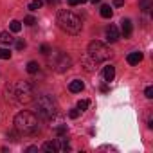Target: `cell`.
Wrapping results in <instances>:
<instances>
[{
  "instance_id": "6da1fadb",
  "label": "cell",
  "mask_w": 153,
  "mask_h": 153,
  "mask_svg": "<svg viewBox=\"0 0 153 153\" xmlns=\"http://www.w3.org/2000/svg\"><path fill=\"white\" fill-rule=\"evenodd\" d=\"M15 130L20 135H34L40 131V121L33 112H20L15 117Z\"/></svg>"
},
{
  "instance_id": "7a4b0ae2",
  "label": "cell",
  "mask_w": 153,
  "mask_h": 153,
  "mask_svg": "<svg viewBox=\"0 0 153 153\" xmlns=\"http://www.w3.org/2000/svg\"><path fill=\"white\" fill-rule=\"evenodd\" d=\"M56 22H58V27L61 31H65L67 34H79L81 29H83V24H81L79 16L74 15L72 11H59Z\"/></svg>"
},
{
  "instance_id": "3957f363",
  "label": "cell",
  "mask_w": 153,
  "mask_h": 153,
  "mask_svg": "<svg viewBox=\"0 0 153 153\" xmlns=\"http://www.w3.org/2000/svg\"><path fill=\"white\" fill-rule=\"evenodd\" d=\"M11 99L20 103V105H29L33 99H34V90H33V85L27 83V81H20L16 85H13V90H11Z\"/></svg>"
},
{
  "instance_id": "277c9868",
  "label": "cell",
  "mask_w": 153,
  "mask_h": 153,
  "mask_svg": "<svg viewBox=\"0 0 153 153\" xmlns=\"http://www.w3.org/2000/svg\"><path fill=\"white\" fill-rule=\"evenodd\" d=\"M36 112L43 119H52L58 114V103L52 96H42L36 101Z\"/></svg>"
},
{
  "instance_id": "5b68a950",
  "label": "cell",
  "mask_w": 153,
  "mask_h": 153,
  "mask_svg": "<svg viewBox=\"0 0 153 153\" xmlns=\"http://www.w3.org/2000/svg\"><path fill=\"white\" fill-rule=\"evenodd\" d=\"M88 56L92 58L94 63H101L112 58V51L103 43V42H90L88 43Z\"/></svg>"
},
{
  "instance_id": "8992f818",
  "label": "cell",
  "mask_w": 153,
  "mask_h": 153,
  "mask_svg": "<svg viewBox=\"0 0 153 153\" xmlns=\"http://www.w3.org/2000/svg\"><path fill=\"white\" fill-rule=\"evenodd\" d=\"M49 63H51V67H54L56 72H65V70H68L70 65H72L70 58H68L65 52H54L52 56H49Z\"/></svg>"
},
{
  "instance_id": "52a82bcc",
  "label": "cell",
  "mask_w": 153,
  "mask_h": 153,
  "mask_svg": "<svg viewBox=\"0 0 153 153\" xmlns=\"http://www.w3.org/2000/svg\"><path fill=\"white\" fill-rule=\"evenodd\" d=\"M119 38H121V33H119V29H117L115 25H110V27L106 29V40H108L110 43H115Z\"/></svg>"
},
{
  "instance_id": "ba28073f",
  "label": "cell",
  "mask_w": 153,
  "mask_h": 153,
  "mask_svg": "<svg viewBox=\"0 0 153 153\" xmlns=\"http://www.w3.org/2000/svg\"><path fill=\"white\" fill-rule=\"evenodd\" d=\"M121 34H123L124 38H130V36H131V22H130L128 18L121 20Z\"/></svg>"
},
{
  "instance_id": "9c48e42d",
  "label": "cell",
  "mask_w": 153,
  "mask_h": 153,
  "mask_svg": "<svg viewBox=\"0 0 153 153\" xmlns=\"http://www.w3.org/2000/svg\"><path fill=\"white\" fill-rule=\"evenodd\" d=\"M142 58H144V54L139 52V51H135V52H130V54H128L126 61H128L130 65H139V63L142 61Z\"/></svg>"
},
{
  "instance_id": "30bf717a",
  "label": "cell",
  "mask_w": 153,
  "mask_h": 153,
  "mask_svg": "<svg viewBox=\"0 0 153 153\" xmlns=\"http://www.w3.org/2000/svg\"><path fill=\"white\" fill-rule=\"evenodd\" d=\"M83 88H85V85H83V81H79V79H74V81H70V85H68V90L74 92V94L81 92Z\"/></svg>"
},
{
  "instance_id": "8fae6325",
  "label": "cell",
  "mask_w": 153,
  "mask_h": 153,
  "mask_svg": "<svg viewBox=\"0 0 153 153\" xmlns=\"http://www.w3.org/2000/svg\"><path fill=\"white\" fill-rule=\"evenodd\" d=\"M103 76H105V81H114V78H115V68L112 65H106L105 70H103Z\"/></svg>"
},
{
  "instance_id": "7c38bea8",
  "label": "cell",
  "mask_w": 153,
  "mask_h": 153,
  "mask_svg": "<svg viewBox=\"0 0 153 153\" xmlns=\"http://www.w3.org/2000/svg\"><path fill=\"white\" fill-rule=\"evenodd\" d=\"M0 43H4V45H9V43H13V38H11V34L9 33H0Z\"/></svg>"
},
{
  "instance_id": "4fadbf2b",
  "label": "cell",
  "mask_w": 153,
  "mask_h": 153,
  "mask_svg": "<svg viewBox=\"0 0 153 153\" xmlns=\"http://www.w3.org/2000/svg\"><path fill=\"white\" fill-rule=\"evenodd\" d=\"M99 13H101V16H103V18H112V7H110V6H106V4H105V6H101V11H99Z\"/></svg>"
},
{
  "instance_id": "5bb4252c",
  "label": "cell",
  "mask_w": 153,
  "mask_h": 153,
  "mask_svg": "<svg viewBox=\"0 0 153 153\" xmlns=\"http://www.w3.org/2000/svg\"><path fill=\"white\" fill-rule=\"evenodd\" d=\"M25 68H27V72H29V74H36V72L40 70V65H38L36 61H29Z\"/></svg>"
},
{
  "instance_id": "9a60e30c",
  "label": "cell",
  "mask_w": 153,
  "mask_h": 153,
  "mask_svg": "<svg viewBox=\"0 0 153 153\" xmlns=\"http://www.w3.org/2000/svg\"><path fill=\"white\" fill-rule=\"evenodd\" d=\"M9 27H11L13 33H20V31H22V24H20L18 20H13V22L9 24Z\"/></svg>"
},
{
  "instance_id": "2e32d148",
  "label": "cell",
  "mask_w": 153,
  "mask_h": 153,
  "mask_svg": "<svg viewBox=\"0 0 153 153\" xmlns=\"http://www.w3.org/2000/svg\"><path fill=\"white\" fill-rule=\"evenodd\" d=\"M88 106H90V101H88V99H81V101L78 103V110H79V112H85Z\"/></svg>"
},
{
  "instance_id": "e0dca14e",
  "label": "cell",
  "mask_w": 153,
  "mask_h": 153,
  "mask_svg": "<svg viewBox=\"0 0 153 153\" xmlns=\"http://www.w3.org/2000/svg\"><path fill=\"white\" fill-rule=\"evenodd\" d=\"M42 6H43V2H42V0H33V2L29 4V9H31V11H38Z\"/></svg>"
},
{
  "instance_id": "ac0fdd59",
  "label": "cell",
  "mask_w": 153,
  "mask_h": 153,
  "mask_svg": "<svg viewBox=\"0 0 153 153\" xmlns=\"http://www.w3.org/2000/svg\"><path fill=\"white\" fill-rule=\"evenodd\" d=\"M42 149H43V151H56V148H54V140L45 142V144L42 146Z\"/></svg>"
},
{
  "instance_id": "d6986e66",
  "label": "cell",
  "mask_w": 153,
  "mask_h": 153,
  "mask_svg": "<svg viewBox=\"0 0 153 153\" xmlns=\"http://www.w3.org/2000/svg\"><path fill=\"white\" fill-rule=\"evenodd\" d=\"M139 6H140L142 11H149V7H151V0H140Z\"/></svg>"
},
{
  "instance_id": "ffe728a7",
  "label": "cell",
  "mask_w": 153,
  "mask_h": 153,
  "mask_svg": "<svg viewBox=\"0 0 153 153\" xmlns=\"http://www.w3.org/2000/svg\"><path fill=\"white\" fill-rule=\"evenodd\" d=\"M9 58H11L9 49H2V47H0V59H9Z\"/></svg>"
},
{
  "instance_id": "44dd1931",
  "label": "cell",
  "mask_w": 153,
  "mask_h": 153,
  "mask_svg": "<svg viewBox=\"0 0 153 153\" xmlns=\"http://www.w3.org/2000/svg\"><path fill=\"white\" fill-rule=\"evenodd\" d=\"M40 52H42V54H43V56H49V54H51V52H52V51H51V47H49V45H47V43H43V45H42V47H40Z\"/></svg>"
},
{
  "instance_id": "7402d4cb",
  "label": "cell",
  "mask_w": 153,
  "mask_h": 153,
  "mask_svg": "<svg viewBox=\"0 0 153 153\" xmlns=\"http://www.w3.org/2000/svg\"><path fill=\"white\" fill-rule=\"evenodd\" d=\"M79 114H81V112H79L78 108H72V110L68 112V117H70V119H78V117H79Z\"/></svg>"
},
{
  "instance_id": "603a6c76",
  "label": "cell",
  "mask_w": 153,
  "mask_h": 153,
  "mask_svg": "<svg viewBox=\"0 0 153 153\" xmlns=\"http://www.w3.org/2000/svg\"><path fill=\"white\" fill-rule=\"evenodd\" d=\"M24 24H25V25H34V24H36V18H34V16H25V18H24Z\"/></svg>"
},
{
  "instance_id": "cb8c5ba5",
  "label": "cell",
  "mask_w": 153,
  "mask_h": 153,
  "mask_svg": "<svg viewBox=\"0 0 153 153\" xmlns=\"http://www.w3.org/2000/svg\"><path fill=\"white\" fill-rule=\"evenodd\" d=\"M87 2V0H68V6H79V4H85Z\"/></svg>"
},
{
  "instance_id": "d4e9b609",
  "label": "cell",
  "mask_w": 153,
  "mask_h": 153,
  "mask_svg": "<svg viewBox=\"0 0 153 153\" xmlns=\"http://www.w3.org/2000/svg\"><path fill=\"white\" fill-rule=\"evenodd\" d=\"M144 94H146V97H148V99H151V97H153V88H151V87H148V88L144 90Z\"/></svg>"
},
{
  "instance_id": "484cf974",
  "label": "cell",
  "mask_w": 153,
  "mask_h": 153,
  "mask_svg": "<svg viewBox=\"0 0 153 153\" xmlns=\"http://www.w3.org/2000/svg\"><path fill=\"white\" fill-rule=\"evenodd\" d=\"M16 49H18V51L25 49V42H24V40H18V42H16Z\"/></svg>"
},
{
  "instance_id": "4316f807",
  "label": "cell",
  "mask_w": 153,
  "mask_h": 153,
  "mask_svg": "<svg viewBox=\"0 0 153 153\" xmlns=\"http://www.w3.org/2000/svg\"><path fill=\"white\" fill-rule=\"evenodd\" d=\"M114 6H115V7H121V6H124V0H114Z\"/></svg>"
},
{
  "instance_id": "83f0119b",
  "label": "cell",
  "mask_w": 153,
  "mask_h": 153,
  "mask_svg": "<svg viewBox=\"0 0 153 153\" xmlns=\"http://www.w3.org/2000/svg\"><path fill=\"white\" fill-rule=\"evenodd\" d=\"M27 151H38V148H36V146H29Z\"/></svg>"
},
{
  "instance_id": "f1b7e54d",
  "label": "cell",
  "mask_w": 153,
  "mask_h": 153,
  "mask_svg": "<svg viewBox=\"0 0 153 153\" xmlns=\"http://www.w3.org/2000/svg\"><path fill=\"white\" fill-rule=\"evenodd\" d=\"M47 2H49V4L52 6V4H58V0H47Z\"/></svg>"
},
{
  "instance_id": "f546056e",
  "label": "cell",
  "mask_w": 153,
  "mask_h": 153,
  "mask_svg": "<svg viewBox=\"0 0 153 153\" xmlns=\"http://www.w3.org/2000/svg\"><path fill=\"white\" fill-rule=\"evenodd\" d=\"M90 2H92V4H97V2H101V0H90Z\"/></svg>"
}]
</instances>
